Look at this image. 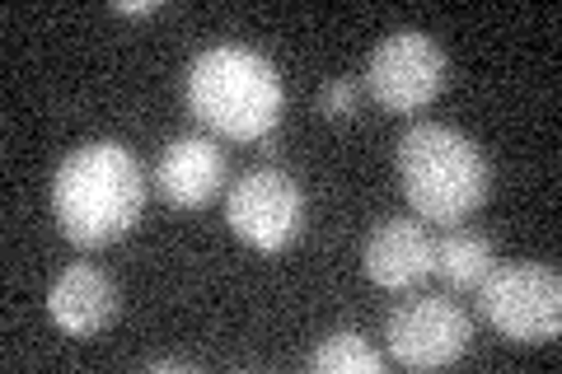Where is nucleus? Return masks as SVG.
Listing matches in <instances>:
<instances>
[{"label": "nucleus", "instance_id": "obj_13", "mask_svg": "<svg viewBox=\"0 0 562 374\" xmlns=\"http://www.w3.org/2000/svg\"><path fill=\"white\" fill-rule=\"evenodd\" d=\"M319 113L333 117V122H347L351 113H357V80H351V76L328 80L319 89Z\"/></svg>", "mask_w": 562, "mask_h": 374}, {"label": "nucleus", "instance_id": "obj_5", "mask_svg": "<svg viewBox=\"0 0 562 374\" xmlns=\"http://www.w3.org/2000/svg\"><path fill=\"white\" fill-rule=\"evenodd\" d=\"M384 342L403 370H446L473 347L469 309L450 295H408L384 318Z\"/></svg>", "mask_w": 562, "mask_h": 374}, {"label": "nucleus", "instance_id": "obj_12", "mask_svg": "<svg viewBox=\"0 0 562 374\" xmlns=\"http://www.w3.org/2000/svg\"><path fill=\"white\" fill-rule=\"evenodd\" d=\"M310 370L314 374H380L384 355L366 342L361 332L338 328V332H328L324 342L310 351Z\"/></svg>", "mask_w": 562, "mask_h": 374}, {"label": "nucleus", "instance_id": "obj_10", "mask_svg": "<svg viewBox=\"0 0 562 374\" xmlns=\"http://www.w3.org/2000/svg\"><path fill=\"white\" fill-rule=\"evenodd\" d=\"M155 188L169 206L198 211L225 188V150L211 136H179L169 140L160 165H155Z\"/></svg>", "mask_w": 562, "mask_h": 374}, {"label": "nucleus", "instance_id": "obj_9", "mask_svg": "<svg viewBox=\"0 0 562 374\" xmlns=\"http://www.w3.org/2000/svg\"><path fill=\"white\" fill-rule=\"evenodd\" d=\"M47 314L66 337H94L117 318V286L94 262H70L47 286Z\"/></svg>", "mask_w": 562, "mask_h": 374}, {"label": "nucleus", "instance_id": "obj_1", "mask_svg": "<svg viewBox=\"0 0 562 374\" xmlns=\"http://www.w3.org/2000/svg\"><path fill=\"white\" fill-rule=\"evenodd\" d=\"M146 211V178L127 146L85 140L52 173V216L76 248H103L132 235Z\"/></svg>", "mask_w": 562, "mask_h": 374}, {"label": "nucleus", "instance_id": "obj_7", "mask_svg": "<svg viewBox=\"0 0 562 374\" xmlns=\"http://www.w3.org/2000/svg\"><path fill=\"white\" fill-rule=\"evenodd\" d=\"M225 220H231L235 239L258 248V253H281L305 225V192L291 173L272 165L249 169L225 197Z\"/></svg>", "mask_w": 562, "mask_h": 374}, {"label": "nucleus", "instance_id": "obj_4", "mask_svg": "<svg viewBox=\"0 0 562 374\" xmlns=\"http://www.w3.org/2000/svg\"><path fill=\"white\" fill-rule=\"evenodd\" d=\"M479 314L506 342L543 347L562 332V276L549 262H506L479 281Z\"/></svg>", "mask_w": 562, "mask_h": 374}, {"label": "nucleus", "instance_id": "obj_11", "mask_svg": "<svg viewBox=\"0 0 562 374\" xmlns=\"http://www.w3.org/2000/svg\"><path fill=\"white\" fill-rule=\"evenodd\" d=\"M497 267V253H492V239L479 235V229L450 225L441 239H431V272L454 291H479V281Z\"/></svg>", "mask_w": 562, "mask_h": 374}, {"label": "nucleus", "instance_id": "obj_3", "mask_svg": "<svg viewBox=\"0 0 562 374\" xmlns=\"http://www.w3.org/2000/svg\"><path fill=\"white\" fill-rule=\"evenodd\" d=\"M188 109L211 136L262 140L277 132L286 89L277 66L254 47L221 43L192 57L188 66Z\"/></svg>", "mask_w": 562, "mask_h": 374}, {"label": "nucleus", "instance_id": "obj_15", "mask_svg": "<svg viewBox=\"0 0 562 374\" xmlns=\"http://www.w3.org/2000/svg\"><path fill=\"white\" fill-rule=\"evenodd\" d=\"M146 370H188V365L183 361H150Z\"/></svg>", "mask_w": 562, "mask_h": 374}, {"label": "nucleus", "instance_id": "obj_2", "mask_svg": "<svg viewBox=\"0 0 562 374\" xmlns=\"http://www.w3.org/2000/svg\"><path fill=\"white\" fill-rule=\"evenodd\" d=\"M403 197L422 225H464L487 202L492 169L479 140L446 127V122H413L394 146Z\"/></svg>", "mask_w": 562, "mask_h": 374}, {"label": "nucleus", "instance_id": "obj_6", "mask_svg": "<svg viewBox=\"0 0 562 374\" xmlns=\"http://www.w3.org/2000/svg\"><path fill=\"white\" fill-rule=\"evenodd\" d=\"M366 89L384 113H422L446 89V52L422 29H394L366 61Z\"/></svg>", "mask_w": 562, "mask_h": 374}, {"label": "nucleus", "instance_id": "obj_8", "mask_svg": "<svg viewBox=\"0 0 562 374\" xmlns=\"http://www.w3.org/2000/svg\"><path fill=\"white\" fill-rule=\"evenodd\" d=\"M361 267L380 291H417L431 276V235L422 220H380L361 248Z\"/></svg>", "mask_w": 562, "mask_h": 374}, {"label": "nucleus", "instance_id": "obj_14", "mask_svg": "<svg viewBox=\"0 0 562 374\" xmlns=\"http://www.w3.org/2000/svg\"><path fill=\"white\" fill-rule=\"evenodd\" d=\"M113 10L117 14H155V10H160V0H117Z\"/></svg>", "mask_w": 562, "mask_h": 374}]
</instances>
